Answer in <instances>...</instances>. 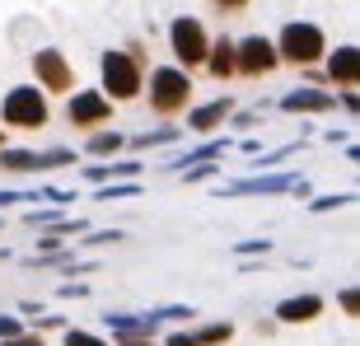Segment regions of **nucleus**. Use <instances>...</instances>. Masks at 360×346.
I'll list each match as a JSON object with an SVG mask.
<instances>
[{"instance_id": "nucleus-34", "label": "nucleus", "mask_w": 360, "mask_h": 346, "mask_svg": "<svg viewBox=\"0 0 360 346\" xmlns=\"http://www.w3.org/2000/svg\"><path fill=\"white\" fill-rule=\"evenodd\" d=\"M0 346H47V337L33 333V328H24V333H14V337H0Z\"/></svg>"}, {"instance_id": "nucleus-43", "label": "nucleus", "mask_w": 360, "mask_h": 346, "mask_svg": "<svg viewBox=\"0 0 360 346\" xmlns=\"http://www.w3.org/2000/svg\"><path fill=\"white\" fill-rule=\"evenodd\" d=\"M10 257H14V253H10V248H5V243H0V262H10Z\"/></svg>"}, {"instance_id": "nucleus-16", "label": "nucleus", "mask_w": 360, "mask_h": 346, "mask_svg": "<svg viewBox=\"0 0 360 346\" xmlns=\"http://www.w3.org/2000/svg\"><path fill=\"white\" fill-rule=\"evenodd\" d=\"M229 146H234L229 136H201V146H197V150H187V155H178V160H169L164 169H169V173H178V169H187V164H206V160H220V155H225Z\"/></svg>"}, {"instance_id": "nucleus-17", "label": "nucleus", "mask_w": 360, "mask_h": 346, "mask_svg": "<svg viewBox=\"0 0 360 346\" xmlns=\"http://www.w3.org/2000/svg\"><path fill=\"white\" fill-rule=\"evenodd\" d=\"M122 150H127V136H122L117 127H98V132L84 136V155H89V160H112Z\"/></svg>"}, {"instance_id": "nucleus-33", "label": "nucleus", "mask_w": 360, "mask_h": 346, "mask_svg": "<svg viewBox=\"0 0 360 346\" xmlns=\"http://www.w3.org/2000/svg\"><path fill=\"white\" fill-rule=\"evenodd\" d=\"M61 248H70V239H61L56 229H38V253H61Z\"/></svg>"}, {"instance_id": "nucleus-18", "label": "nucleus", "mask_w": 360, "mask_h": 346, "mask_svg": "<svg viewBox=\"0 0 360 346\" xmlns=\"http://www.w3.org/2000/svg\"><path fill=\"white\" fill-rule=\"evenodd\" d=\"M0 173H38V150L0 146Z\"/></svg>"}, {"instance_id": "nucleus-11", "label": "nucleus", "mask_w": 360, "mask_h": 346, "mask_svg": "<svg viewBox=\"0 0 360 346\" xmlns=\"http://www.w3.org/2000/svg\"><path fill=\"white\" fill-rule=\"evenodd\" d=\"M281 113L290 117H323V113H337V89H323V84H295L290 94L276 98Z\"/></svg>"}, {"instance_id": "nucleus-36", "label": "nucleus", "mask_w": 360, "mask_h": 346, "mask_svg": "<svg viewBox=\"0 0 360 346\" xmlns=\"http://www.w3.org/2000/svg\"><path fill=\"white\" fill-rule=\"evenodd\" d=\"M56 295H61V300H89V286H84V281H61V286H56Z\"/></svg>"}, {"instance_id": "nucleus-10", "label": "nucleus", "mask_w": 360, "mask_h": 346, "mask_svg": "<svg viewBox=\"0 0 360 346\" xmlns=\"http://www.w3.org/2000/svg\"><path fill=\"white\" fill-rule=\"evenodd\" d=\"M323 84L328 89H356L360 84V47L356 42H337L323 52Z\"/></svg>"}, {"instance_id": "nucleus-44", "label": "nucleus", "mask_w": 360, "mask_h": 346, "mask_svg": "<svg viewBox=\"0 0 360 346\" xmlns=\"http://www.w3.org/2000/svg\"><path fill=\"white\" fill-rule=\"evenodd\" d=\"M0 146H10V132H5V127H0Z\"/></svg>"}, {"instance_id": "nucleus-29", "label": "nucleus", "mask_w": 360, "mask_h": 346, "mask_svg": "<svg viewBox=\"0 0 360 346\" xmlns=\"http://www.w3.org/2000/svg\"><path fill=\"white\" fill-rule=\"evenodd\" d=\"M160 346H201L197 342V333H192V328H169V333H160Z\"/></svg>"}, {"instance_id": "nucleus-42", "label": "nucleus", "mask_w": 360, "mask_h": 346, "mask_svg": "<svg viewBox=\"0 0 360 346\" xmlns=\"http://www.w3.org/2000/svg\"><path fill=\"white\" fill-rule=\"evenodd\" d=\"M276 328H281L276 319H257V337H276Z\"/></svg>"}, {"instance_id": "nucleus-14", "label": "nucleus", "mask_w": 360, "mask_h": 346, "mask_svg": "<svg viewBox=\"0 0 360 346\" xmlns=\"http://www.w3.org/2000/svg\"><path fill=\"white\" fill-rule=\"evenodd\" d=\"M201 70L211 75V80H220V84H229L234 80V38H211V47H206V61H201Z\"/></svg>"}, {"instance_id": "nucleus-21", "label": "nucleus", "mask_w": 360, "mask_h": 346, "mask_svg": "<svg viewBox=\"0 0 360 346\" xmlns=\"http://www.w3.org/2000/svg\"><path fill=\"white\" fill-rule=\"evenodd\" d=\"M192 333H197V342H201V346H229V342H234V323H229V319L197 323Z\"/></svg>"}, {"instance_id": "nucleus-41", "label": "nucleus", "mask_w": 360, "mask_h": 346, "mask_svg": "<svg viewBox=\"0 0 360 346\" xmlns=\"http://www.w3.org/2000/svg\"><path fill=\"white\" fill-rule=\"evenodd\" d=\"M127 52H131L136 61H141V66H150V52H146V42H141V38H131V42H127Z\"/></svg>"}, {"instance_id": "nucleus-24", "label": "nucleus", "mask_w": 360, "mask_h": 346, "mask_svg": "<svg viewBox=\"0 0 360 346\" xmlns=\"http://www.w3.org/2000/svg\"><path fill=\"white\" fill-rule=\"evenodd\" d=\"M61 220H66V206H38V201H33V206L24 211V225H33V229L61 225Z\"/></svg>"}, {"instance_id": "nucleus-38", "label": "nucleus", "mask_w": 360, "mask_h": 346, "mask_svg": "<svg viewBox=\"0 0 360 346\" xmlns=\"http://www.w3.org/2000/svg\"><path fill=\"white\" fill-rule=\"evenodd\" d=\"M33 323H38L33 333H42V337H47V333H61V328H66V319H61V314H38Z\"/></svg>"}, {"instance_id": "nucleus-3", "label": "nucleus", "mask_w": 360, "mask_h": 346, "mask_svg": "<svg viewBox=\"0 0 360 346\" xmlns=\"http://www.w3.org/2000/svg\"><path fill=\"white\" fill-rule=\"evenodd\" d=\"M98 89L112 103H136L141 89H146V66L127 47H103L98 52Z\"/></svg>"}, {"instance_id": "nucleus-22", "label": "nucleus", "mask_w": 360, "mask_h": 346, "mask_svg": "<svg viewBox=\"0 0 360 346\" xmlns=\"http://www.w3.org/2000/svg\"><path fill=\"white\" fill-rule=\"evenodd\" d=\"M127 197H141V178H122V183L94 187V201H127Z\"/></svg>"}, {"instance_id": "nucleus-28", "label": "nucleus", "mask_w": 360, "mask_h": 346, "mask_svg": "<svg viewBox=\"0 0 360 346\" xmlns=\"http://www.w3.org/2000/svg\"><path fill=\"white\" fill-rule=\"evenodd\" d=\"M183 173V183H211V178H220V160H206V164H187Z\"/></svg>"}, {"instance_id": "nucleus-31", "label": "nucleus", "mask_w": 360, "mask_h": 346, "mask_svg": "<svg viewBox=\"0 0 360 346\" xmlns=\"http://www.w3.org/2000/svg\"><path fill=\"white\" fill-rule=\"evenodd\" d=\"M38 192H14V187H0V211H10V206H33Z\"/></svg>"}, {"instance_id": "nucleus-9", "label": "nucleus", "mask_w": 360, "mask_h": 346, "mask_svg": "<svg viewBox=\"0 0 360 346\" xmlns=\"http://www.w3.org/2000/svg\"><path fill=\"white\" fill-rule=\"evenodd\" d=\"M276 42L267 33H248V38H234V80H267L276 75Z\"/></svg>"}, {"instance_id": "nucleus-1", "label": "nucleus", "mask_w": 360, "mask_h": 346, "mask_svg": "<svg viewBox=\"0 0 360 346\" xmlns=\"http://www.w3.org/2000/svg\"><path fill=\"white\" fill-rule=\"evenodd\" d=\"M141 98L150 103V113L160 122H174L187 113V103H197V84H192V70L183 66H146V89Z\"/></svg>"}, {"instance_id": "nucleus-4", "label": "nucleus", "mask_w": 360, "mask_h": 346, "mask_svg": "<svg viewBox=\"0 0 360 346\" xmlns=\"http://www.w3.org/2000/svg\"><path fill=\"white\" fill-rule=\"evenodd\" d=\"M52 122V98L38 84H10L0 94V127L5 132H42Z\"/></svg>"}, {"instance_id": "nucleus-32", "label": "nucleus", "mask_w": 360, "mask_h": 346, "mask_svg": "<svg viewBox=\"0 0 360 346\" xmlns=\"http://www.w3.org/2000/svg\"><path fill=\"white\" fill-rule=\"evenodd\" d=\"M271 253V239H243L234 243V257H267Z\"/></svg>"}, {"instance_id": "nucleus-39", "label": "nucleus", "mask_w": 360, "mask_h": 346, "mask_svg": "<svg viewBox=\"0 0 360 346\" xmlns=\"http://www.w3.org/2000/svg\"><path fill=\"white\" fill-rule=\"evenodd\" d=\"M206 5H211V10H220V14H243L253 0H206Z\"/></svg>"}, {"instance_id": "nucleus-37", "label": "nucleus", "mask_w": 360, "mask_h": 346, "mask_svg": "<svg viewBox=\"0 0 360 346\" xmlns=\"http://www.w3.org/2000/svg\"><path fill=\"white\" fill-rule=\"evenodd\" d=\"M229 122H234L239 132H253L257 122H262V108H253V113H239V108H234V113H229Z\"/></svg>"}, {"instance_id": "nucleus-25", "label": "nucleus", "mask_w": 360, "mask_h": 346, "mask_svg": "<svg viewBox=\"0 0 360 346\" xmlns=\"http://www.w3.org/2000/svg\"><path fill=\"white\" fill-rule=\"evenodd\" d=\"M122 239H127V229H84V234H75L80 248H108V243L117 248Z\"/></svg>"}, {"instance_id": "nucleus-45", "label": "nucleus", "mask_w": 360, "mask_h": 346, "mask_svg": "<svg viewBox=\"0 0 360 346\" xmlns=\"http://www.w3.org/2000/svg\"><path fill=\"white\" fill-rule=\"evenodd\" d=\"M0 229H5V211H0Z\"/></svg>"}, {"instance_id": "nucleus-8", "label": "nucleus", "mask_w": 360, "mask_h": 346, "mask_svg": "<svg viewBox=\"0 0 360 346\" xmlns=\"http://www.w3.org/2000/svg\"><path fill=\"white\" fill-rule=\"evenodd\" d=\"M112 117H117V103H112L103 89H80V84H75V89L66 94V122L80 136L98 132V127H112Z\"/></svg>"}, {"instance_id": "nucleus-19", "label": "nucleus", "mask_w": 360, "mask_h": 346, "mask_svg": "<svg viewBox=\"0 0 360 346\" xmlns=\"http://www.w3.org/2000/svg\"><path fill=\"white\" fill-rule=\"evenodd\" d=\"M146 314H150V323H155L160 333H164V328H183V323L197 319V309H192V305H160V309H146Z\"/></svg>"}, {"instance_id": "nucleus-23", "label": "nucleus", "mask_w": 360, "mask_h": 346, "mask_svg": "<svg viewBox=\"0 0 360 346\" xmlns=\"http://www.w3.org/2000/svg\"><path fill=\"white\" fill-rule=\"evenodd\" d=\"M80 160L75 150L66 146H52V150H38V173H56V169H70V164Z\"/></svg>"}, {"instance_id": "nucleus-26", "label": "nucleus", "mask_w": 360, "mask_h": 346, "mask_svg": "<svg viewBox=\"0 0 360 346\" xmlns=\"http://www.w3.org/2000/svg\"><path fill=\"white\" fill-rule=\"evenodd\" d=\"M347 206H356V192H333V197H309V211H314V215L347 211Z\"/></svg>"}, {"instance_id": "nucleus-7", "label": "nucleus", "mask_w": 360, "mask_h": 346, "mask_svg": "<svg viewBox=\"0 0 360 346\" xmlns=\"http://www.w3.org/2000/svg\"><path fill=\"white\" fill-rule=\"evenodd\" d=\"M28 70H33V84L47 98H66L80 84V75H75V66H70V56L61 47H38V52L28 56Z\"/></svg>"}, {"instance_id": "nucleus-27", "label": "nucleus", "mask_w": 360, "mask_h": 346, "mask_svg": "<svg viewBox=\"0 0 360 346\" xmlns=\"http://www.w3.org/2000/svg\"><path fill=\"white\" fill-rule=\"evenodd\" d=\"M61 346H112L108 337H98V333H89V328H61Z\"/></svg>"}, {"instance_id": "nucleus-13", "label": "nucleus", "mask_w": 360, "mask_h": 346, "mask_svg": "<svg viewBox=\"0 0 360 346\" xmlns=\"http://www.w3.org/2000/svg\"><path fill=\"white\" fill-rule=\"evenodd\" d=\"M323 309H328V300L314 295V290H304V295H285V300L271 309V319H276L281 328H304V323L323 319Z\"/></svg>"}, {"instance_id": "nucleus-2", "label": "nucleus", "mask_w": 360, "mask_h": 346, "mask_svg": "<svg viewBox=\"0 0 360 346\" xmlns=\"http://www.w3.org/2000/svg\"><path fill=\"white\" fill-rule=\"evenodd\" d=\"M271 42H276V61H281V66H290V70L319 66L323 52L333 47L328 33H323V24H314V19H290V24H281V33Z\"/></svg>"}, {"instance_id": "nucleus-30", "label": "nucleus", "mask_w": 360, "mask_h": 346, "mask_svg": "<svg viewBox=\"0 0 360 346\" xmlns=\"http://www.w3.org/2000/svg\"><path fill=\"white\" fill-rule=\"evenodd\" d=\"M112 346H160V333H112Z\"/></svg>"}, {"instance_id": "nucleus-40", "label": "nucleus", "mask_w": 360, "mask_h": 346, "mask_svg": "<svg viewBox=\"0 0 360 346\" xmlns=\"http://www.w3.org/2000/svg\"><path fill=\"white\" fill-rule=\"evenodd\" d=\"M14 333H24V319L19 314H0V337H14Z\"/></svg>"}, {"instance_id": "nucleus-12", "label": "nucleus", "mask_w": 360, "mask_h": 346, "mask_svg": "<svg viewBox=\"0 0 360 346\" xmlns=\"http://www.w3.org/2000/svg\"><path fill=\"white\" fill-rule=\"evenodd\" d=\"M234 98H229V94H220V98H206V103H187V132L192 136H215L220 132V127H225L229 122V113H234Z\"/></svg>"}, {"instance_id": "nucleus-20", "label": "nucleus", "mask_w": 360, "mask_h": 346, "mask_svg": "<svg viewBox=\"0 0 360 346\" xmlns=\"http://www.w3.org/2000/svg\"><path fill=\"white\" fill-rule=\"evenodd\" d=\"M103 328L108 333H160L150 323V314H112V309L103 314Z\"/></svg>"}, {"instance_id": "nucleus-6", "label": "nucleus", "mask_w": 360, "mask_h": 346, "mask_svg": "<svg viewBox=\"0 0 360 346\" xmlns=\"http://www.w3.org/2000/svg\"><path fill=\"white\" fill-rule=\"evenodd\" d=\"M281 192L309 197V178H300L290 169H262V173H248V178H234V183L215 187V197H281Z\"/></svg>"}, {"instance_id": "nucleus-35", "label": "nucleus", "mask_w": 360, "mask_h": 346, "mask_svg": "<svg viewBox=\"0 0 360 346\" xmlns=\"http://www.w3.org/2000/svg\"><path fill=\"white\" fill-rule=\"evenodd\" d=\"M337 305H342V314H347V319H356V314H360V290H356V286L337 290Z\"/></svg>"}, {"instance_id": "nucleus-5", "label": "nucleus", "mask_w": 360, "mask_h": 346, "mask_svg": "<svg viewBox=\"0 0 360 346\" xmlns=\"http://www.w3.org/2000/svg\"><path fill=\"white\" fill-rule=\"evenodd\" d=\"M164 38H169L174 66L201 70V61H206V47H211V28L201 24L197 14H174V19H169V28H164Z\"/></svg>"}, {"instance_id": "nucleus-15", "label": "nucleus", "mask_w": 360, "mask_h": 346, "mask_svg": "<svg viewBox=\"0 0 360 346\" xmlns=\"http://www.w3.org/2000/svg\"><path fill=\"white\" fill-rule=\"evenodd\" d=\"M178 141H183V127H178V122H160V127H150V132L127 136V150H131V155H146V150H164V146H178Z\"/></svg>"}]
</instances>
